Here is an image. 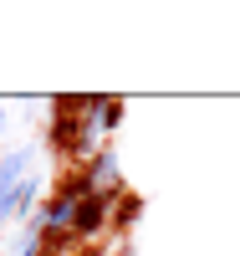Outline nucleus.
I'll use <instances>...</instances> for the list:
<instances>
[{"mask_svg": "<svg viewBox=\"0 0 240 256\" xmlns=\"http://www.w3.org/2000/svg\"><path fill=\"white\" fill-rule=\"evenodd\" d=\"M72 174H77V184L87 190V195H102V200L123 195V164H118V154H113V148H102V154H92L87 164H77Z\"/></svg>", "mask_w": 240, "mask_h": 256, "instance_id": "nucleus-3", "label": "nucleus"}, {"mask_svg": "<svg viewBox=\"0 0 240 256\" xmlns=\"http://www.w3.org/2000/svg\"><path fill=\"white\" fill-rule=\"evenodd\" d=\"M82 200H87V190L77 184V174H67L46 200H41L36 226H41V236H46V246L67 251V246L77 241V210H82Z\"/></svg>", "mask_w": 240, "mask_h": 256, "instance_id": "nucleus-2", "label": "nucleus"}, {"mask_svg": "<svg viewBox=\"0 0 240 256\" xmlns=\"http://www.w3.org/2000/svg\"><path fill=\"white\" fill-rule=\"evenodd\" d=\"M26 174H31V148H15V154H5V159H0V200H5L10 190L26 180Z\"/></svg>", "mask_w": 240, "mask_h": 256, "instance_id": "nucleus-5", "label": "nucleus"}, {"mask_svg": "<svg viewBox=\"0 0 240 256\" xmlns=\"http://www.w3.org/2000/svg\"><path fill=\"white\" fill-rule=\"evenodd\" d=\"M138 216H143V200L123 190V195H118V205H113V226H133Z\"/></svg>", "mask_w": 240, "mask_h": 256, "instance_id": "nucleus-6", "label": "nucleus"}, {"mask_svg": "<svg viewBox=\"0 0 240 256\" xmlns=\"http://www.w3.org/2000/svg\"><path fill=\"white\" fill-rule=\"evenodd\" d=\"M123 123V102L118 98H56V118H51V148L61 159L87 164L102 154L107 138Z\"/></svg>", "mask_w": 240, "mask_h": 256, "instance_id": "nucleus-1", "label": "nucleus"}, {"mask_svg": "<svg viewBox=\"0 0 240 256\" xmlns=\"http://www.w3.org/2000/svg\"><path fill=\"white\" fill-rule=\"evenodd\" d=\"M113 205H118V195H113V200L87 195V200H82V210H77V241H92V236H102V230L113 226Z\"/></svg>", "mask_w": 240, "mask_h": 256, "instance_id": "nucleus-4", "label": "nucleus"}]
</instances>
